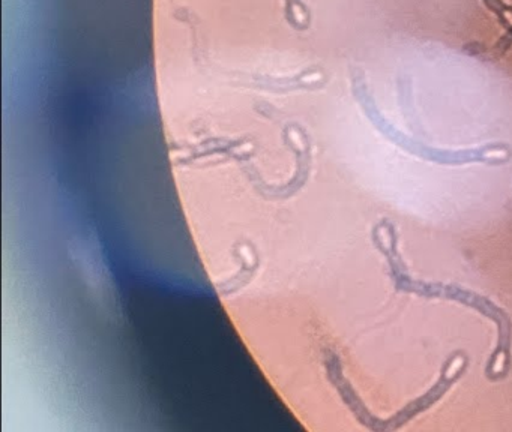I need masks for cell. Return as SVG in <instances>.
Here are the masks:
<instances>
[{
  "label": "cell",
  "mask_w": 512,
  "mask_h": 432,
  "mask_svg": "<svg viewBox=\"0 0 512 432\" xmlns=\"http://www.w3.org/2000/svg\"><path fill=\"white\" fill-rule=\"evenodd\" d=\"M373 242L379 251L385 255L388 261L389 273L394 279L395 288L398 291H407L424 297H439V299L455 300L476 309L479 314L490 318L497 326V347L491 354L490 362L485 366V375L491 381L502 380L509 374L511 368V341L512 324L506 312L494 305L491 300L464 290V288L455 287V285L439 284V282L416 281L407 275L404 267L403 258L398 252V236L394 224L388 219H383L373 228Z\"/></svg>",
  "instance_id": "6da1fadb"
},
{
  "label": "cell",
  "mask_w": 512,
  "mask_h": 432,
  "mask_svg": "<svg viewBox=\"0 0 512 432\" xmlns=\"http://www.w3.org/2000/svg\"><path fill=\"white\" fill-rule=\"evenodd\" d=\"M353 95L358 99L365 114L370 117L371 123L376 126L377 131L382 132L389 141H394L401 149L407 150L412 155L437 164L461 165L472 164V162H484V164L500 165L511 159L512 150L506 144H487L478 149L469 150H442L422 144L415 138L407 137L403 132L398 131L394 125L388 122L380 113L368 90L367 80L364 72L359 68H352Z\"/></svg>",
  "instance_id": "7a4b0ae2"
},
{
  "label": "cell",
  "mask_w": 512,
  "mask_h": 432,
  "mask_svg": "<svg viewBox=\"0 0 512 432\" xmlns=\"http://www.w3.org/2000/svg\"><path fill=\"white\" fill-rule=\"evenodd\" d=\"M485 6L496 14L503 27L508 29L506 35L494 47V56H502L512 45V6L505 5L502 0H484Z\"/></svg>",
  "instance_id": "3957f363"
}]
</instances>
